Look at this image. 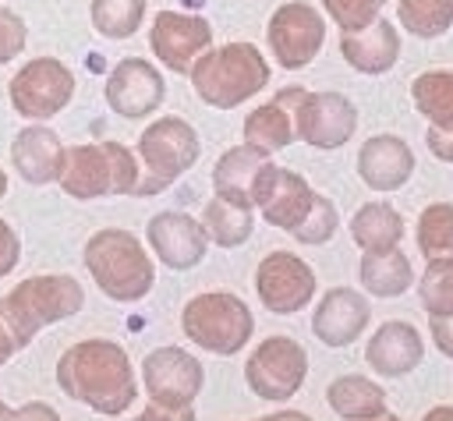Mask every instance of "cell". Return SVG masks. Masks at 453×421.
Masks as SVG:
<instances>
[{"label":"cell","instance_id":"1","mask_svg":"<svg viewBox=\"0 0 453 421\" xmlns=\"http://www.w3.org/2000/svg\"><path fill=\"white\" fill-rule=\"evenodd\" d=\"M57 386L64 396L110 417L124 414L138 396L131 357L113 340H81L67 347L57 361Z\"/></svg>","mask_w":453,"mask_h":421},{"label":"cell","instance_id":"2","mask_svg":"<svg viewBox=\"0 0 453 421\" xmlns=\"http://www.w3.org/2000/svg\"><path fill=\"white\" fill-rule=\"evenodd\" d=\"M81 304H85V290L74 276H64V272L28 276L0 297V322L7 325L14 347L21 350L46 325L78 315Z\"/></svg>","mask_w":453,"mask_h":421},{"label":"cell","instance_id":"3","mask_svg":"<svg viewBox=\"0 0 453 421\" xmlns=\"http://www.w3.org/2000/svg\"><path fill=\"white\" fill-rule=\"evenodd\" d=\"M81 258H85L92 283L110 301H120V304L142 301L156 283V265L131 230H120V226L96 230L85 241Z\"/></svg>","mask_w":453,"mask_h":421},{"label":"cell","instance_id":"4","mask_svg":"<svg viewBox=\"0 0 453 421\" xmlns=\"http://www.w3.org/2000/svg\"><path fill=\"white\" fill-rule=\"evenodd\" d=\"M195 96L216 110H234L269 85V60L251 42H226L205 50L191 67Z\"/></svg>","mask_w":453,"mask_h":421},{"label":"cell","instance_id":"5","mask_svg":"<svg viewBox=\"0 0 453 421\" xmlns=\"http://www.w3.org/2000/svg\"><path fill=\"white\" fill-rule=\"evenodd\" d=\"M180 329L195 347H202L209 354H219V357H230L251 340L255 315L237 294L209 290V294H198L184 304Z\"/></svg>","mask_w":453,"mask_h":421},{"label":"cell","instance_id":"6","mask_svg":"<svg viewBox=\"0 0 453 421\" xmlns=\"http://www.w3.org/2000/svg\"><path fill=\"white\" fill-rule=\"evenodd\" d=\"M202 142L195 127L180 117H159L152 120L138 138V159H142V180L134 188L138 198L166 191L180 173H188L198 163Z\"/></svg>","mask_w":453,"mask_h":421},{"label":"cell","instance_id":"7","mask_svg":"<svg viewBox=\"0 0 453 421\" xmlns=\"http://www.w3.org/2000/svg\"><path fill=\"white\" fill-rule=\"evenodd\" d=\"M7 99L14 113L28 120H50L74 99V74L57 57H35L18 67L7 81Z\"/></svg>","mask_w":453,"mask_h":421},{"label":"cell","instance_id":"8","mask_svg":"<svg viewBox=\"0 0 453 421\" xmlns=\"http://www.w3.org/2000/svg\"><path fill=\"white\" fill-rule=\"evenodd\" d=\"M304 375H308V354L297 340L290 336H269L262 340L248 361H244V382L255 396L262 400H290L301 386H304Z\"/></svg>","mask_w":453,"mask_h":421},{"label":"cell","instance_id":"9","mask_svg":"<svg viewBox=\"0 0 453 421\" xmlns=\"http://www.w3.org/2000/svg\"><path fill=\"white\" fill-rule=\"evenodd\" d=\"M265 39H269L273 60L283 71H301L319 57V50L326 42V21L311 4L287 0V4H280L273 11Z\"/></svg>","mask_w":453,"mask_h":421},{"label":"cell","instance_id":"10","mask_svg":"<svg viewBox=\"0 0 453 421\" xmlns=\"http://www.w3.org/2000/svg\"><path fill=\"white\" fill-rule=\"evenodd\" d=\"M311 202H315L311 184L301 173H294L287 166H276L273 159L251 180V205L262 212V219L269 226H280L287 233L294 226H301V219L308 216Z\"/></svg>","mask_w":453,"mask_h":421},{"label":"cell","instance_id":"11","mask_svg":"<svg viewBox=\"0 0 453 421\" xmlns=\"http://www.w3.org/2000/svg\"><path fill=\"white\" fill-rule=\"evenodd\" d=\"M202 382H205L202 361L180 347H159V350L145 354V361H142V386H145L149 403L191 407L195 396L202 393Z\"/></svg>","mask_w":453,"mask_h":421},{"label":"cell","instance_id":"12","mask_svg":"<svg viewBox=\"0 0 453 421\" xmlns=\"http://www.w3.org/2000/svg\"><path fill=\"white\" fill-rule=\"evenodd\" d=\"M255 290L265 311L294 315L315 297V272L301 255L273 251L255 269Z\"/></svg>","mask_w":453,"mask_h":421},{"label":"cell","instance_id":"13","mask_svg":"<svg viewBox=\"0 0 453 421\" xmlns=\"http://www.w3.org/2000/svg\"><path fill=\"white\" fill-rule=\"evenodd\" d=\"M149 46L159 57V64L173 74H191L195 60L212 50V28L198 14L180 11H159L149 28Z\"/></svg>","mask_w":453,"mask_h":421},{"label":"cell","instance_id":"14","mask_svg":"<svg viewBox=\"0 0 453 421\" xmlns=\"http://www.w3.org/2000/svg\"><path fill=\"white\" fill-rule=\"evenodd\" d=\"M294 131L311 149H340L357 131V110L340 92H308L294 106Z\"/></svg>","mask_w":453,"mask_h":421},{"label":"cell","instance_id":"15","mask_svg":"<svg viewBox=\"0 0 453 421\" xmlns=\"http://www.w3.org/2000/svg\"><path fill=\"white\" fill-rule=\"evenodd\" d=\"M163 99H166V81L142 57H124L106 78V106L124 120H142L156 113Z\"/></svg>","mask_w":453,"mask_h":421},{"label":"cell","instance_id":"16","mask_svg":"<svg viewBox=\"0 0 453 421\" xmlns=\"http://www.w3.org/2000/svg\"><path fill=\"white\" fill-rule=\"evenodd\" d=\"M149 248L152 255L166 265V269H195L205 258L209 237L205 226L198 219H191L188 212H156L145 226Z\"/></svg>","mask_w":453,"mask_h":421},{"label":"cell","instance_id":"17","mask_svg":"<svg viewBox=\"0 0 453 421\" xmlns=\"http://www.w3.org/2000/svg\"><path fill=\"white\" fill-rule=\"evenodd\" d=\"M57 184L64 188V195H71V198H78V202H92V198L117 195V173H113L110 142L67 145V149H64V166H60Z\"/></svg>","mask_w":453,"mask_h":421},{"label":"cell","instance_id":"18","mask_svg":"<svg viewBox=\"0 0 453 421\" xmlns=\"http://www.w3.org/2000/svg\"><path fill=\"white\" fill-rule=\"evenodd\" d=\"M372 322V304L350 287H333L311 311V333L326 347H350Z\"/></svg>","mask_w":453,"mask_h":421},{"label":"cell","instance_id":"19","mask_svg":"<svg viewBox=\"0 0 453 421\" xmlns=\"http://www.w3.org/2000/svg\"><path fill=\"white\" fill-rule=\"evenodd\" d=\"M414 173V152L396 134H372L357 152V177L372 191H396Z\"/></svg>","mask_w":453,"mask_h":421},{"label":"cell","instance_id":"20","mask_svg":"<svg viewBox=\"0 0 453 421\" xmlns=\"http://www.w3.org/2000/svg\"><path fill=\"white\" fill-rule=\"evenodd\" d=\"M425 357V343H421V333L411 325V322H382L375 329V336L368 340L365 347V361L375 375L382 379H400L407 371H414Z\"/></svg>","mask_w":453,"mask_h":421},{"label":"cell","instance_id":"21","mask_svg":"<svg viewBox=\"0 0 453 421\" xmlns=\"http://www.w3.org/2000/svg\"><path fill=\"white\" fill-rule=\"evenodd\" d=\"M64 142L46 124H28L11 142V163L28 184H53L64 166Z\"/></svg>","mask_w":453,"mask_h":421},{"label":"cell","instance_id":"22","mask_svg":"<svg viewBox=\"0 0 453 421\" xmlns=\"http://www.w3.org/2000/svg\"><path fill=\"white\" fill-rule=\"evenodd\" d=\"M301 96H304V88L290 85V88H280L258 110H251L244 117V142L262 149V152H269V156L287 149L297 138V131H294V106L301 103Z\"/></svg>","mask_w":453,"mask_h":421},{"label":"cell","instance_id":"23","mask_svg":"<svg viewBox=\"0 0 453 421\" xmlns=\"http://www.w3.org/2000/svg\"><path fill=\"white\" fill-rule=\"evenodd\" d=\"M340 53H343V60L354 71H361V74H382L400 57V32H396L393 21L379 18V21H372L361 32H343L340 35Z\"/></svg>","mask_w":453,"mask_h":421},{"label":"cell","instance_id":"24","mask_svg":"<svg viewBox=\"0 0 453 421\" xmlns=\"http://www.w3.org/2000/svg\"><path fill=\"white\" fill-rule=\"evenodd\" d=\"M265 163H269V152H262L248 142L226 149L212 166V191L237 205H251V180Z\"/></svg>","mask_w":453,"mask_h":421},{"label":"cell","instance_id":"25","mask_svg":"<svg viewBox=\"0 0 453 421\" xmlns=\"http://www.w3.org/2000/svg\"><path fill=\"white\" fill-rule=\"evenodd\" d=\"M326 400L343 421H375L386 414V393L368 375H340L329 382Z\"/></svg>","mask_w":453,"mask_h":421},{"label":"cell","instance_id":"26","mask_svg":"<svg viewBox=\"0 0 453 421\" xmlns=\"http://www.w3.org/2000/svg\"><path fill=\"white\" fill-rule=\"evenodd\" d=\"M350 237L361 251H393L403 241V216L389 202H365L350 216Z\"/></svg>","mask_w":453,"mask_h":421},{"label":"cell","instance_id":"27","mask_svg":"<svg viewBox=\"0 0 453 421\" xmlns=\"http://www.w3.org/2000/svg\"><path fill=\"white\" fill-rule=\"evenodd\" d=\"M357 276H361V287L368 294H375V297H400L414 283L411 258L400 248H393V251H365L361 265H357Z\"/></svg>","mask_w":453,"mask_h":421},{"label":"cell","instance_id":"28","mask_svg":"<svg viewBox=\"0 0 453 421\" xmlns=\"http://www.w3.org/2000/svg\"><path fill=\"white\" fill-rule=\"evenodd\" d=\"M202 226H205V237L219 248H237L251 237L255 230V205H237L230 198H219L212 195L205 202V212H202Z\"/></svg>","mask_w":453,"mask_h":421},{"label":"cell","instance_id":"29","mask_svg":"<svg viewBox=\"0 0 453 421\" xmlns=\"http://www.w3.org/2000/svg\"><path fill=\"white\" fill-rule=\"evenodd\" d=\"M411 99L418 113L428 120L435 131H453V67L425 71L411 85Z\"/></svg>","mask_w":453,"mask_h":421},{"label":"cell","instance_id":"30","mask_svg":"<svg viewBox=\"0 0 453 421\" xmlns=\"http://www.w3.org/2000/svg\"><path fill=\"white\" fill-rule=\"evenodd\" d=\"M92 28L106 39H131L145 21V0H92Z\"/></svg>","mask_w":453,"mask_h":421},{"label":"cell","instance_id":"31","mask_svg":"<svg viewBox=\"0 0 453 421\" xmlns=\"http://www.w3.org/2000/svg\"><path fill=\"white\" fill-rule=\"evenodd\" d=\"M400 25L418 39H439L453 28V0H400Z\"/></svg>","mask_w":453,"mask_h":421},{"label":"cell","instance_id":"32","mask_svg":"<svg viewBox=\"0 0 453 421\" xmlns=\"http://www.w3.org/2000/svg\"><path fill=\"white\" fill-rule=\"evenodd\" d=\"M418 248L425 258H453V205L435 202L418 216Z\"/></svg>","mask_w":453,"mask_h":421},{"label":"cell","instance_id":"33","mask_svg":"<svg viewBox=\"0 0 453 421\" xmlns=\"http://www.w3.org/2000/svg\"><path fill=\"white\" fill-rule=\"evenodd\" d=\"M418 297L428 318H449L453 315V258H428L421 279H418Z\"/></svg>","mask_w":453,"mask_h":421},{"label":"cell","instance_id":"34","mask_svg":"<svg viewBox=\"0 0 453 421\" xmlns=\"http://www.w3.org/2000/svg\"><path fill=\"white\" fill-rule=\"evenodd\" d=\"M336 226H340V212H336V205H333L326 195L315 191V202H311L308 216L301 219V226L290 230V237L301 241V244H326V241L336 233Z\"/></svg>","mask_w":453,"mask_h":421},{"label":"cell","instance_id":"35","mask_svg":"<svg viewBox=\"0 0 453 421\" xmlns=\"http://www.w3.org/2000/svg\"><path fill=\"white\" fill-rule=\"evenodd\" d=\"M322 7L336 21L340 32H361L372 21H379L386 0H322Z\"/></svg>","mask_w":453,"mask_h":421},{"label":"cell","instance_id":"36","mask_svg":"<svg viewBox=\"0 0 453 421\" xmlns=\"http://www.w3.org/2000/svg\"><path fill=\"white\" fill-rule=\"evenodd\" d=\"M25 39H28V28L21 14H14L11 7H0V67L11 64L25 50Z\"/></svg>","mask_w":453,"mask_h":421},{"label":"cell","instance_id":"37","mask_svg":"<svg viewBox=\"0 0 453 421\" xmlns=\"http://www.w3.org/2000/svg\"><path fill=\"white\" fill-rule=\"evenodd\" d=\"M18 258H21V241H18L14 226L7 219H0V279L18 269Z\"/></svg>","mask_w":453,"mask_h":421},{"label":"cell","instance_id":"38","mask_svg":"<svg viewBox=\"0 0 453 421\" xmlns=\"http://www.w3.org/2000/svg\"><path fill=\"white\" fill-rule=\"evenodd\" d=\"M138 421H198L191 407H159V403H149Z\"/></svg>","mask_w":453,"mask_h":421},{"label":"cell","instance_id":"39","mask_svg":"<svg viewBox=\"0 0 453 421\" xmlns=\"http://www.w3.org/2000/svg\"><path fill=\"white\" fill-rule=\"evenodd\" d=\"M11 421H60V414L50 403L32 400V403H21L18 410H11Z\"/></svg>","mask_w":453,"mask_h":421},{"label":"cell","instance_id":"40","mask_svg":"<svg viewBox=\"0 0 453 421\" xmlns=\"http://www.w3.org/2000/svg\"><path fill=\"white\" fill-rule=\"evenodd\" d=\"M425 145H428V152H432L435 159L453 163V131H435V127H428Z\"/></svg>","mask_w":453,"mask_h":421},{"label":"cell","instance_id":"41","mask_svg":"<svg viewBox=\"0 0 453 421\" xmlns=\"http://www.w3.org/2000/svg\"><path fill=\"white\" fill-rule=\"evenodd\" d=\"M428 325H432V343L446 357H453V315L449 318H428Z\"/></svg>","mask_w":453,"mask_h":421},{"label":"cell","instance_id":"42","mask_svg":"<svg viewBox=\"0 0 453 421\" xmlns=\"http://www.w3.org/2000/svg\"><path fill=\"white\" fill-rule=\"evenodd\" d=\"M14 350H18V347H14V340H11V333H7V325L0 322V368H4V364H7L11 357H14Z\"/></svg>","mask_w":453,"mask_h":421},{"label":"cell","instance_id":"43","mask_svg":"<svg viewBox=\"0 0 453 421\" xmlns=\"http://www.w3.org/2000/svg\"><path fill=\"white\" fill-rule=\"evenodd\" d=\"M255 421H311V417L301 414V410H276V414H265V417H255Z\"/></svg>","mask_w":453,"mask_h":421},{"label":"cell","instance_id":"44","mask_svg":"<svg viewBox=\"0 0 453 421\" xmlns=\"http://www.w3.org/2000/svg\"><path fill=\"white\" fill-rule=\"evenodd\" d=\"M421 421H453V407H432Z\"/></svg>","mask_w":453,"mask_h":421},{"label":"cell","instance_id":"45","mask_svg":"<svg viewBox=\"0 0 453 421\" xmlns=\"http://www.w3.org/2000/svg\"><path fill=\"white\" fill-rule=\"evenodd\" d=\"M4 195H7V173L0 170V198H4Z\"/></svg>","mask_w":453,"mask_h":421},{"label":"cell","instance_id":"46","mask_svg":"<svg viewBox=\"0 0 453 421\" xmlns=\"http://www.w3.org/2000/svg\"><path fill=\"white\" fill-rule=\"evenodd\" d=\"M0 421H11V407L7 403H0Z\"/></svg>","mask_w":453,"mask_h":421},{"label":"cell","instance_id":"47","mask_svg":"<svg viewBox=\"0 0 453 421\" xmlns=\"http://www.w3.org/2000/svg\"><path fill=\"white\" fill-rule=\"evenodd\" d=\"M375 421H400V417H396V414H389V410H386V414H382V417H375Z\"/></svg>","mask_w":453,"mask_h":421}]
</instances>
